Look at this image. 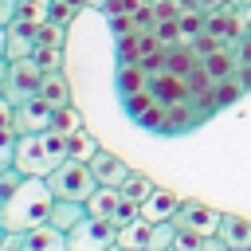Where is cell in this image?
Here are the masks:
<instances>
[{"label":"cell","instance_id":"obj_1","mask_svg":"<svg viewBox=\"0 0 251 251\" xmlns=\"http://www.w3.org/2000/svg\"><path fill=\"white\" fill-rule=\"evenodd\" d=\"M51 204H55V196H51V188H47V176H24L20 188L8 196V204L0 208V227H4V235H8V231L43 227Z\"/></svg>","mask_w":251,"mask_h":251},{"label":"cell","instance_id":"obj_2","mask_svg":"<svg viewBox=\"0 0 251 251\" xmlns=\"http://www.w3.org/2000/svg\"><path fill=\"white\" fill-rule=\"evenodd\" d=\"M67 161V133L59 129H43V133H20L16 137V157L12 165L24 176H47L51 169H59Z\"/></svg>","mask_w":251,"mask_h":251},{"label":"cell","instance_id":"obj_3","mask_svg":"<svg viewBox=\"0 0 251 251\" xmlns=\"http://www.w3.org/2000/svg\"><path fill=\"white\" fill-rule=\"evenodd\" d=\"M47 188H51L55 200H78V204H86L90 192L98 188V180H94V173H90L86 161H71L67 157L59 169L47 173Z\"/></svg>","mask_w":251,"mask_h":251},{"label":"cell","instance_id":"obj_4","mask_svg":"<svg viewBox=\"0 0 251 251\" xmlns=\"http://www.w3.org/2000/svg\"><path fill=\"white\" fill-rule=\"evenodd\" d=\"M114 243H118V227L98 216H86L67 231V251H110Z\"/></svg>","mask_w":251,"mask_h":251},{"label":"cell","instance_id":"obj_5","mask_svg":"<svg viewBox=\"0 0 251 251\" xmlns=\"http://www.w3.org/2000/svg\"><path fill=\"white\" fill-rule=\"evenodd\" d=\"M39 82H43V71L35 59H8V78H4V98L16 106L31 94H39Z\"/></svg>","mask_w":251,"mask_h":251},{"label":"cell","instance_id":"obj_6","mask_svg":"<svg viewBox=\"0 0 251 251\" xmlns=\"http://www.w3.org/2000/svg\"><path fill=\"white\" fill-rule=\"evenodd\" d=\"M220 220H224V212H216V208H208L204 200H180V208H176V216H173V224H176V231H192V235H220Z\"/></svg>","mask_w":251,"mask_h":251},{"label":"cell","instance_id":"obj_7","mask_svg":"<svg viewBox=\"0 0 251 251\" xmlns=\"http://www.w3.org/2000/svg\"><path fill=\"white\" fill-rule=\"evenodd\" d=\"M51 126H55V106L43 94H31V98L16 102V114H12V129L16 133H43Z\"/></svg>","mask_w":251,"mask_h":251},{"label":"cell","instance_id":"obj_8","mask_svg":"<svg viewBox=\"0 0 251 251\" xmlns=\"http://www.w3.org/2000/svg\"><path fill=\"white\" fill-rule=\"evenodd\" d=\"M0 251H67V235L55 227H31V231H8Z\"/></svg>","mask_w":251,"mask_h":251},{"label":"cell","instance_id":"obj_9","mask_svg":"<svg viewBox=\"0 0 251 251\" xmlns=\"http://www.w3.org/2000/svg\"><path fill=\"white\" fill-rule=\"evenodd\" d=\"M204 122H208L204 110H200L192 98H184V102L165 106V126H161V133H165V137H176V133H188V129L204 126Z\"/></svg>","mask_w":251,"mask_h":251},{"label":"cell","instance_id":"obj_10","mask_svg":"<svg viewBox=\"0 0 251 251\" xmlns=\"http://www.w3.org/2000/svg\"><path fill=\"white\" fill-rule=\"evenodd\" d=\"M86 165H90V173H94V180H98L102 188H118V184L133 173V169L126 165V157H118V153H110V149H98Z\"/></svg>","mask_w":251,"mask_h":251},{"label":"cell","instance_id":"obj_11","mask_svg":"<svg viewBox=\"0 0 251 251\" xmlns=\"http://www.w3.org/2000/svg\"><path fill=\"white\" fill-rule=\"evenodd\" d=\"M145 90H149V94H153L161 106H173V102L192 98V94H188V82H184L180 75H173V71H157V75H149Z\"/></svg>","mask_w":251,"mask_h":251},{"label":"cell","instance_id":"obj_12","mask_svg":"<svg viewBox=\"0 0 251 251\" xmlns=\"http://www.w3.org/2000/svg\"><path fill=\"white\" fill-rule=\"evenodd\" d=\"M35 27H39V24L12 20V24H8V47H4V59H31V55H35V47H39Z\"/></svg>","mask_w":251,"mask_h":251},{"label":"cell","instance_id":"obj_13","mask_svg":"<svg viewBox=\"0 0 251 251\" xmlns=\"http://www.w3.org/2000/svg\"><path fill=\"white\" fill-rule=\"evenodd\" d=\"M180 192H173V188H153L149 192V200L141 204V220H149V224H161V220H173L176 216V208H180Z\"/></svg>","mask_w":251,"mask_h":251},{"label":"cell","instance_id":"obj_14","mask_svg":"<svg viewBox=\"0 0 251 251\" xmlns=\"http://www.w3.org/2000/svg\"><path fill=\"white\" fill-rule=\"evenodd\" d=\"M78 220H86V204H78V200H55L51 204V212H47V227H55V231H71Z\"/></svg>","mask_w":251,"mask_h":251},{"label":"cell","instance_id":"obj_15","mask_svg":"<svg viewBox=\"0 0 251 251\" xmlns=\"http://www.w3.org/2000/svg\"><path fill=\"white\" fill-rule=\"evenodd\" d=\"M220 239H224L231 251H247V247H251V220L224 212V220H220Z\"/></svg>","mask_w":251,"mask_h":251},{"label":"cell","instance_id":"obj_16","mask_svg":"<svg viewBox=\"0 0 251 251\" xmlns=\"http://www.w3.org/2000/svg\"><path fill=\"white\" fill-rule=\"evenodd\" d=\"M204 31L208 35H220V39H239L243 31H239V20H235V4H227V8H220V12H208L204 16Z\"/></svg>","mask_w":251,"mask_h":251},{"label":"cell","instance_id":"obj_17","mask_svg":"<svg viewBox=\"0 0 251 251\" xmlns=\"http://www.w3.org/2000/svg\"><path fill=\"white\" fill-rule=\"evenodd\" d=\"M196 67H200V55H196V47H192V43H176V47H165V71H173V75L188 78Z\"/></svg>","mask_w":251,"mask_h":251},{"label":"cell","instance_id":"obj_18","mask_svg":"<svg viewBox=\"0 0 251 251\" xmlns=\"http://www.w3.org/2000/svg\"><path fill=\"white\" fill-rule=\"evenodd\" d=\"M149 235H153V224L137 216L133 224L118 227V247H126V251H149Z\"/></svg>","mask_w":251,"mask_h":251},{"label":"cell","instance_id":"obj_19","mask_svg":"<svg viewBox=\"0 0 251 251\" xmlns=\"http://www.w3.org/2000/svg\"><path fill=\"white\" fill-rule=\"evenodd\" d=\"M39 94L59 110V106H71V82H67V75L63 71H47L43 75V82H39Z\"/></svg>","mask_w":251,"mask_h":251},{"label":"cell","instance_id":"obj_20","mask_svg":"<svg viewBox=\"0 0 251 251\" xmlns=\"http://www.w3.org/2000/svg\"><path fill=\"white\" fill-rule=\"evenodd\" d=\"M118 204H122V192L118 188H94L90 192V200H86V216H98V220H114V212H118Z\"/></svg>","mask_w":251,"mask_h":251},{"label":"cell","instance_id":"obj_21","mask_svg":"<svg viewBox=\"0 0 251 251\" xmlns=\"http://www.w3.org/2000/svg\"><path fill=\"white\" fill-rule=\"evenodd\" d=\"M145 82H149V75L141 71V63H122V67H118V75H114V86H118V94H122V98H126V94L145 90Z\"/></svg>","mask_w":251,"mask_h":251},{"label":"cell","instance_id":"obj_22","mask_svg":"<svg viewBox=\"0 0 251 251\" xmlns=\"http://www.w3.org/2000/svg\"><path fill=\"white\" fill-rule=\"evenodd\" d=\"M98 149H102V145H98V137H94L86 126L75 129V133H67V157H71V161H90Z\"/></svg>","mask_w":251,"mask_h":251},{"label":"cell","instance_id":"obj_23","mask_svg":"<svg viewBox=\"0 0 251 251\" xmlns=\"http://www.w3.org/2000/svg\"><path fill=\"white\" fill-rule=\"evenodd\" d=\"M153 188H157V180H153V176H145V173H137V169H133V173L118 184V192H122L126 200H133V204H145Z\"/></svg>","mask_w":251,"mask_h":251},{"label":"cell","instance_id":"obj_24","mask_svg":"<svg viewBox=\"0 0 251 251\" xmlns=\"http://www.w3.org/2000/svg\"><path fill=\"white\" fill-rule=\"evenodd\" d=\"M176 24H180V43H192L196 35H204V12H196V8L180 12Z\"/></svg>","mask_w":251,"mask_h":251},{"label":"cell","instance_id":"obj_25","mask_svg":"<svg viewBox=\"0 0 251 251\" xmlns=\"http://www.w3.org/2000/svg\"><path fill=\"white\" fill-rule=\"evenodd\" d=\"M82 8L71 4V0H47V24H59V27H71V20L78 16Z\"/></svg>","mask_w":251,"mask_h":251},{"label":"cell","instance_id":"obj_26","mask_svg":"<svg viewBox=\"0 0 251 251\" xmlns=\"http://www.w3.org/2000/svg\"><path fill=\"white\" fill-rule=\"evenodd\" d=\"M153 102H157V98H153L149 90H137V94H126V98H122V110H126V118H129V122H137Z\"/></svg>","mask_w":251,"mask_h":251},{"label":"cell","instance_id":"obj_27","mask_svg":"<svg viewBox=\"0 0 251 251\" xmlns=\"http://www.w3.org/2000/svg\"><path fill=\"white\" fill-rule=\"evenodd\" d=\"M51 129H59V133H75V129H82V114L75 110V102L55 110V126H51Z\"/></svg>","mask_w":251,"mask_h":251},{"label":"cell","instance_id":"obj_28","mask_svg":"<svg viewBox=\"0 0 251 251\" xmlns=\"http://www.w3.org/2000/svg\"><path fill=\"white\" fill-rule=\"evenodd\" d=\"M31 59L39 63L43 75H47V71H63V47H35Z\"/></svg>","mask_w":251,"mask_h":251},{"label":"cell","instance_id":"obj_29","mask_svg":"<svg viewBox=\"0 0 251 251\" xmlns=\"http://www.w3.org/2000/svg\"><path fill=\"white\" fill-rule=\"evenodd\" d=\"M16 20H24V24H43V20H47V0H20Z\"/></svg>","mask_w":251,"mask_h":251},{"label":"cell","instance_id":"obj_30","mask_svg":"<svg viewBox=\"0 0 251 251\" xmlns=\"http://www.w3.org/2000/svg\"><path fill=\"white\" fill-rule=\"evenodd\" d=\"M20 180H24V173L16 169V165H8V169H0V208L8 204V196L20 188Z\"/></svg>","mask_w":251,"mask_h":251},{"label":"cell","instance_id":"obj_31","mask_svg":"<svg viewBox=\"0 0 251 251\" xmlns=\"http://www.w3.org/2000/svg\"><path fill=\"white\" fill-rule=\"evenodd\" d=\"M153 35H157L165 47H176V43H180V24H176V16H173V20H157Z\"/></svg>","mask_w":251,"mask_h":251},{"label":"cell","instance_id":"obj_32","mask_svg":"<svg viewBox=\"0 0 251 251\" xmlns=\"http://www.w3.org/2000/svg\"><path fill=\"white\" fill-rule=\"evenodd\" d=\"M165 51V43L153 35V31H137V63L141 59H153V55H161Z\"/></svg>","mask_w":251,"mask_h":251},{"label":"cell","instance_id":"obj_33","mask_svg":"<svg viewBox=\"0 0 251 251\" xmlns=\"http://www.w3.org/2000/svg\"><path fill=\"white\" fill-rule=\"evenodd\" d=\"M133 126H141V129H149V133H161V126H165V106H161V102H153V106H149Z\"/></svg>","mask_w":251,"mask_h":251},{"label":"cell","instance_id":"obj_34","mask_svg":"<svg viewBox=\"0 0 251 251\" xmlns=\"http://www.w3.org/2000/svg\"><path fill=\"white\" fill-rule=\"evenodd\" d=\"M137 216H141V204H133V200H126V196H122V204H118V212H114V220H110V224H114V227H126V224H133Z\"/></svg>","mask_w":251,"mask_h":251},{"label":"cell","instance_id":"obj_35","mask_svg":"<svg viewBox=\"0 0 251 251\" xmlns=\"http://www.w3.org/2000/svg\"><path fill=\"white\" fill-rule=\"evenodd\" d=\"M16 137H20V133H16L12 126H8V129H0V169H8V165H12V157H16Z\"/></svg>","mask_w":251,"mask_h":251},{"label":"cell","instance_id":"obj_36","mask_svg":"<svg viewBox=\"0 0 251 251\" xmlns=\"http://www.w3.org/2000/svg\"><path fill=\"white\" fill-rule=\"evenodd\" d=\"M106 20H110V31H114V39L137 35V24H133V16H106Z\"/></svg>","mask_w":251,"mask_h":251},{"label":"cell","instance_id":"obj_37","mask_svg":"<svg viewBox=\"0 0 251 251\" xmlns=\"http://www.w3.org/2000/svg\"><path fill=\"white\" fill-rule=\"evenodd\" d=\"M114 47H118V67H122V63H137V35L114 39Z\"/></svg>","mask_w":251,"mask_h":251},{"label":"cell","instance_id":"obj_38","mask_svg":"<svg viewBox=\"0 0 251 251\" xmlns=\"http://www.w3.org/2000/svg\"><path fill=\"white\" fill-rule=\"evenodd\" d=\"M133 24H137V31H153V27H157V12H153V4H141V8L133 12Z\"/></svg>","mask_w":251,"mask_h":251},{"label":"cell","instance_id":"obj_39","mask_svg":"<svg viewBox=\"0 0 251 251\" xmlns=\"http://www.w3.org/2000/svg\"><path fill=\"white\" fill-rule=\"evenodd\" d=\"M169 251H200V235H192V231H176V239H173Z\"/></svg>","mask_w":251,"mask_h":251},{"label":"cell","instance_id":"obj_40","mask_svg":"<svg viewBox=\"0 0 251 251\" xmlns=\"http://www.w3.org/2000/svg\"><path fill=\"white\" fill-rule=\"evenodd\" d=\"M16 12H20V0H0V24L4 27L16 20Z\"/></svg>","mask_w":251,"mask_h":251},{"label":"cell","instance_id":"obj_41","mask_svg":"<svg viewBox=\"0 0 251 251\" xmlns=\"http://www.w3.org/2000/svg\"><path fill=\"white\" fill-rule=\"evenodd\" d=\"M227 4H231V0H192V8L204 12V16H208V12H220V8H227Z\"/></svg>","mask_w":251,"mask_h":251},{"label":"cell","instance_id":"obj_42","mask_svg":"<svg viewBox=\"0 0 251 251\" xmlns=\"http://www.w3.org/2000/svg\"><path fill=\"white\" fill-rule=\"evenodd\" d=\"M200 251H231V247H227L220 235H204V239H200Z\"/></svg>","mask_w":251,"mask_h":251},{"label":"cell","instance_id":"obj_43","mask_svg":"<svg viewBox=\"0 0 251 251\" xmlns=\"http://www.w3.org/2000/svg\"><path fill=\"white\" fill-rule=\"evenodd\" d=\"M12 114H16V106L0 94V129H8V126H12Z\"/></svg>","mask_w":251,"mask_h":251},{"label":"cell","instance_id":"obj_44","mask_svg":"<svg viewBox=\"0 0 251 251\" xmlns=\"http://www.w3.org/2000/svg\"><path fill=\"white\" fill-rule=\"evenodd\" d=\"M4 78H8V59H0V94H4Z\"/></svg>","mask_w":251,"mask_h":251},{"label":"cell","instance_id":"obj_45","mask_svg":"<svg viewBox=\"0 0 251 251\" xmlns=\"http://www.w3.org/2000/svg\"><path fill=\"white\" fill-rule=\"evenodd\" d=\"M4 47H8V27L0 24V59H4Z\"/></svg>","mask_w":251,"mask_h":251},{"label":"cell","instance_id":"obj_46","mask_svg":"<svg viewBox=\"0 0 251 251\" xmlns=\"http://www.w3.org/2000/svg\"><path fill=\"white\" fill-rule=\"evenodd\" d=\"M86 8H98V12H102V8H106V0H86Z\"/></svg>","mask_w":251,"mask_h":251},{"label":"cell","instance_id":"obj_47","mask_svg":"<svg viewBox=\"0 0 251 251\" xmlns=\"http://www.w3.org/2000/svg\"><path fill=\"white\" fill-rule=\"evenodd\" d=\"M231 4H251V0H231Z\"/></svg>","mask_w":251,"mask_h":251},{"label":"cell","instance_id":"obj_48","mask_svg":"<svg viewBox=\"0 0 251 251\" xmlns=\"http://www.w3.org/2000/svg\"><path fill=\"white\" fill-rule=\"evenodd\" d=\"M110 251H126V247H118V243H114V247H110Z\"/></svg>","mask_w":251,"mask_h":251},{"label":"cell","instance_id":"obj_49","mask_svg":"<svg viewBox=\"0 0 251 251\" xmlns=\"http://www.w3.org/2000/svg\"><path fill=\"white\" fill-rule=\"evenodd\" d=\"M0 243H4V227H0Z\"/></svg>","mask_w":251,"mask_h":251},{"label":"cell","instance_id":"obj_50","mask_svg":"<svg viewBox=\"0 0 251 251\" xmlns=\"http://www.w3.org/2000/svg\"><path fill=\"white\" fill-rule=\"evenodd\" d=\"M247 251H251V247H247Z\"/></svg>","mask_w":251,"mask_h":251}]
</instances>
